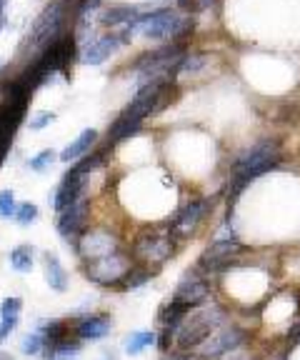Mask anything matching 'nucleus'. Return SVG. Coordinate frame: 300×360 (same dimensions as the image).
Instances as JSON below:
<instances>
[{
  "label": "nucleus",
  "mask_w": 300,
  "mask_h": 360,
  "mask_svg": "<svg viewBox=\"0 0 300 360\" xmlns=\"http://www.w3.org/2000/svg\"><path fill=\"white\" fill-rule=\"evenodd\" d=\"M15 326H18V318H13V315H3V318H0V343L15 330Z\"/></svg>",
  "instance_id": "obj_31"
},
{
  "label": "nucleus",
  "mask_w": 300,
  "mask_h": 360,
  "mask_svg": "<svg viewBox=\"0 0 300 360\" xmlns=\"http://www.w3.org/2000/svg\"><path fill=\"white\" fill-rule=\"evenodd\" d=\"M108 150L110 148L105 146V148H93L88 155H83V160H80L75 168H70V170H75L78 175H88V173H93V170H98L100 165H105V158H108Z\"/></svg>",
  "instance_id": "obj_21"
},
{
  "label": "nucleus",
  "mask_w": 300,
  "mask_h": 360,
  "mask_svg": "<svg viewBox=\"0 0 300 360\" xmlns=\"http://www.w3.org/2000/svg\"><path fill=\"white\" fill-rule=\"evenodd\" d=\"M75 58H78V40H75L73 33H63L25 68L23 73L18 75V80L28 93H35V88L53 75H70V65L75 63Z\"/></svg>",
  "instance_id": "obj_1"
},
{
  "label": "nucleus",
  "mask_w": 300,
  "mask_h": 360,
  "mask_svg": "<svg viewBox=\"0 0 300 360\" xmlns=\"http://www.w3.org/2000/svg\"><path fill=\"white\" fill-rule=\"evenodd\" d=\"M148 281H150V270L136 268V265H133V268L128 270V276L123 278V288H125V290H136V288L145 285Z\"/></svg>",
  "instance_id": "obj_24"
},
{
  "label": "nucleus",
  "mask_w": 300,
  "mask_h": 360,
  "mask_svg": "<svg viewBox=\"0 0 300 360\" xmlns=\"http://www.w3.org/2000/svg\"><path fill=\"white\" fill-rule=\"evenodd\" d=\"M15 210H18V202L13 191H0V218L3 220L15 218Z\"/></svg>",
  "instance_id": "obj_27"
},
{
  "label": "nucleus",
  "mask_w": 300,
  "mask_h": 360,
  "mask_svg": "<svg viewBox=\"0 0 300 360\" xmlns=\"http://www.w3.org/2000/svg\"><path fill=\"white\" fill-rule=\"evenodd\" d=\"M178 3H181V8H183V11H190V13L200 11L198 0H178Z\"/></svg>",
  "instance_id": "obj_32"
},
{
  "label": "nucleus",
  "mask_w": 300,
  "mask_h": 360,
  "mask_svg": "<svg viewBox=\"0 0 300 360\" xmlns=\"http://www.w3.org/2000/svg\"><path fill=\"white\" fill-rule=\"evenodd\" d=\"M221 326H223V310L200 305V308H193L190 313L183 318V323L178 326L173 340L178 343V350H183V353H193V350L198 348L210 333Z\"/></svg>",
  "instance_id": "obj_4"
},
{
  "label": "nucleus",
  "mask_w": 300,
  "mask_h": 360,
  "mask_svg": "<svg viewBox=\"0 0 300 360\" xmlns=\"http://www.w3.org/2000/svg\"><path fill=\"white\" fill-rule=\"evenodd\" d=\"M131 33H141L143 38L150 40H176V43H183L188 33H193L195 22L190 20H181L176 13L170 8H160V11L148 13V15H138L131 25H125Z\"/></svg>",
  "instance_id": "obj_3"
},
{
  "label": "nucleus",
  "mask_w": 300,
  "mask_h": 360,
  "mask_svg": "<svg viewBox=\"0 0 300 360\" xmlns=\"http://www.w3.org/2000/svg\"><path fill=\"white\" fill-rule=\"evenodd\" d=\"M56 120V112H51V110H40V112H35V115H30V128L33 130H43L48 123H53Z\"/></svg>",
  "instance_id": "obj_29"
},
{
  "label": "nucleus",
  "mask_w": 300,
  "mask_h": 360,
  "mask_svg": "<svg viewBox=\"0 0 300 360\" xmlns=\"http://www.w3.org/2000/svg\"><path fill=\"white\" fill-rule=\"evenodd\" d=\"M243 340H245V333L240 330L238 326H221L210 333L193 353L203 355V358H218V355H226V353H230V350L240 348Z\"/></svg>",
  "instance_id": "obj_7"
},
{
  "label": "nucleus",
  "mask_w": 300,
  "mask_h": 360,
  "mask_svg": "<svg viewBox=\"0 0 300 360\" xmlns=\"http://www.w3.org/2000/svg\"><path fill=\"white\" fill-rule=\"evenodd\" d=\"M20 308H23V300L20 298H6L3 300V305H0V318H3V315H13V318H18V315H20Z\"/></svg>",
  "instance_id": "obj_30"
},
{
  "label": "nucleus",
  "mask_w": 300,
  "mask_h": 360,
  "mask_svg": "<svg viewBox=\"0 0 300 360\" xmlns=\"http://www.w3.org/2000/svg\"><path fill=\"white\" fill-rule=\"evenodd\" d=\"M208 292H210L208 278L200 276V270H190V273H185L181 278V285H178V290L173 295L178 300H183L185 305H190V308H200L208 300Z\"/></svg>",
  "instance_id": "obj_11"
},
{
  "label": "nucleus",
  "mask_w": 300,
  "mask_h": 360,
  "mask_svg": "<svg viewBox=\"0 0 300 360\" xmlns=\"http://www.w3.org/2000/svg\"><path fill=\"white\" fill-rule=\"evenodd\" d=\"M155 343V333L150 330H141V333H131V335L125 338V353L128 355H141L145 348H150V345Z\"/></svg>",
  "instance_id": "obj_22"
},
{
  "label": "nucleus",
  "mask_w": 300,
  "mask_h": 360,
  "mask_svg": "<svg viewBox=\"0 0 300 360\" xmlns=\"http://www.w3.org/2000/svg\"><path fill=\"white\" fill-rule=\"evenodd\" d=\"M173 253V238L170 233H158V231H145L141 238L136 240L133 245V255L143 263H155V265H163L165 260L170 258Z\"/></svg>",
  "instance_id": "obj_8"
},
{
  "label": "nucleus",
  "mask_w": 300,
  "mask_h": 360,
  "mask_svg": "<svg viewBox=\"0 0 300 360\" xmlns=\"http://www.w3.org/2000/svg\"><path fill=\"white\" fill-rule=\"evenodd\" d=\"M113 330V321H110V315H103V313H96V315H85L75 323V335L78 340H100V338L110 335Z\"/></svg>",
  "instance_id": "obj_15"
},
{
  "label": "nucleus",
  "mask_w": 300,
  "mask_h": 360,
  "mask_svg": "<svg viewBox=\"0 0 300 360\" xmlns=\"http://www.w3.org/2000/svg\"><path fill=\"white\" fill-rule=\"evenodd\" d=\"M128 38H133L128 30H123V33H110V35H103V38H98L96 43L88 45V51H85L83 60L88 63V65H100L103 60H108L110 56H113L115 51H118L120 45L125 43Z\"/></svg>",
  "instance_id": "obj_13"
},
{
  "label": "nucleus",
  "mask_w": 300,
  "mask_h": 360,
  "mask_svg": "<svg viewBox=\"0 0 300 360\" xmlns=\"http://www.w3.org/2000/svg\"><path fill=\"white\" fill-rule=\"evenodd\" d=\"M141 125H143V120L133 118V115H128V112H120L118 118H115L113 123H110V128H108V138H105L108 148L128 141L131 135H136L138 130H141Z\"/></svg>",
  "instance_id": "obj_16"
},
{
  "label": "nucleus",
  "mask_w": 300,
  "mask_h": 360,
  "mask_svg": "<svg viewBox=\"0 0 300 360\" xmlns=\"http://www.w3.org/2000/svg\"><path fill=\"white\" fill-rule=\"evenodd\" d=\"M88 210H91V202L85 198H78L75 202H70L68 208L58 213V233H60L65 240H78L80 236L85 233V225H88Z\"/></svg>",
  "instance_id": "obj_10"
},
{
  "label": "nucleus",
  "mask_w": 300,
  "mask_h": 360,
  "mask_svg": "<svg viewBox=\"0 0 300 360\" xmlns=\"http://www.w3.org/2000/svg\"><path fill=\"white\" fill-rule=\"evenodd\" d=\"M0 360H13V358L8 353H0Z\"/></svg>",
  "instance_id": "obj_33"
},
{
  "label": "nucleus",
  "mask_w": 300,
  "mask_h": 360,
  "mask_svg": "<svg viewBox=\"0 0 300 360\" xmlns=\"http://www.w3.org/2000/svg\"><path fill=\"white\" fill-rule=\"evenodd\" d=\"M96 143H98V130H83V133L75 138L70 146H65L63 148V153H60V163H75L78 158H83V155H88V153L96 148Z\"/></svg>",
  "instance_id": "obj_17"
},
{
  "label": "nucleus",
  "mask_w": 300,
  "mask_h": 360,
  "mask_svg": "<svg viewBox=\"0 0 300 360\" xmlns=\"http://www.w3.org/2000/svg\"><path fill=\"white\" fill-rule=\"evenodd\" d=\"M75 250H78V255L85 263H91V260L103 258V255L113 253V250H120V243H118V238L110 236L108 231L96 228V231H85L83 236L75 240Z\"/></svg>",
  "instance_id": "obj_9"
},
{
  "label": "nucleus",
  "mask_w": 300,
  "mask_h": 360,
  "mask_svg": "<svg viewBox=\"0 0 300 360\" xmlns=\"http://www.w3.org/2000/svg\"><path fill=\"white\" fill-rule=\"evenodd\" d=\"M65 15H68V6L65 0H56L46 11L35 18L33 28H30L25 43L20 45V56H33V53H43L58 35H63V22H65Z\"/></svg>",
  "instance_id": "obj_5"
},
{
  "label": "nucleus",
  "mask_w": 300,
  "mask_h": 360,
  "mask_svg": "<svg viewBox=\"0 0 300 360\" xmlns=\"http://www.w3.org/2000/svg\"><path fill=\"white\" fill-rule=\"evenodd\" d=\"M280 163V143L278 141H261L253 146L238 163L233 165V183H230V200L240 195L250 186V180L261 178L263 173L278 168Z\"/></svg>",
  "instance_id": "obj_2"
},
{
  "label": "nucleus",
  "mask_w": 300,
  "mask_h": 360,
  "mask_svg": "<svg viewBox=\"0 0 300 360\" xmlns=\"http://www.w3.org/2000/svg\"><path fill=\"white\" fill-rule=\"evenodd\" d=\"M83 178L85 175H78L75 170H68V173L63 175V180L58 183V191L53 195V205L56 210H65L70 202H75L78 198H83Z\"/></svg>",
  "instance_id": "obj_14"
},
{
  "label": "nucleus",
  "mask_w": 300,
  "mask_h": 360,
  "mask_svg": "<svg viewBox=\"0 0 300 360\" xmlns=\"http://www.w3.org/2000/svg\"><path fill=\"white\" fill-rule=\"evenodd\" d=\"M136 18H138L136 8L120 6V8H110V11L103 13L100 22H103V25H108V28H113V25H131Z\"/></svg>",
  "instance_id": "obj_20"
},
{
  "label": "nucleus",
  "mask_w": 300,
  "mask_h": 360,
  "mask_svg": "<svg viewBox=\"0 0 300 360\" xmlns=\"http://www.w3.org/2000/svg\"><path fill=\"white\" fill-rule=\"evenodd\" d=\"M56 163V150H51V148H46V150H40L38 155L30 158V170H35V173H46L51 165Z\"/></svg>",
  "instance_id": "obj_25"
},
{
  "label": "nucleus",
  "mask_w": 300,
  "mask_h": 360,
  "mask_svg": "<svg viewBox=\"0 0 300 360\" xmlns=\"http://www.w3.org/2000/svg\"><path fill=\"white\" fill-rule=\"evenodd\" d=\"M35 218H38V205H35V202H23V205H18V210H15L18 225H30Z\"/></svg>",
  "instance_id": "obj_28"
},
{
  "label": "nucleus",
  "mask_w": 300,
  "mask_h": 360,
  "mask_svg": "<svg viewBox=\"0 0 300 360\" xmlns=\"http://www.w3.org/2000/svg\"><path fill=\"white\" fill-rule=\"evenodd\" d=\"M23 353L25 355H40L43 350H46V338H43V333H30V335L23 338Z\"/></svg>",
  "instance_id": "obj_26"
},
{
  "label": "nucleus",
  "mask_w": 300,
  "mask_h": 360,
  "mask_svg": "<svg viewBox=\"0 0 300 360\" xmlns=\"http://www.w3.org/2000/svg\"><path fill=\"white\" fill-rule=\"evenodd\" d=\"M133 268V260L123 250H113V253L96 258L91 263H85V276L91 278L96 285H118L123 283V278L128 276V270Z\"/></svg>",
  "instance_id": "obj_6"
},
{
  "label": "nucleus",
  "mask_w": 300,
  "mask_h": 360,
  "mask_svg": "<svg viewBox=\"0 0 300 360\" xmlns=\"http://www.w3.org/2000/svg\"><path fill=\"white\" fill-rule=\"evenodd\" d=\"M205 205H208V200H193L176 215V220H173V223H170V228H168L173 243L188 238L193 231H195V228H198L200 218H203V213H205Z\"/></svg>",
  "instance_id": "obj_12"
},
{
  "label": "nucleus",
  "mask_w": 300,
  "mask_h": 360,
  "mask_svg": "<svg viewBox=\"0 0 300 360\" xmlns=\"http://www.w3.org/2000/svg\"><path fill=\"white\" fill-rule=\"evenodd\" d=\"M46 278H48V285L53 288V290L63 292L65 288H68V273H65V268L60 265V260H58V255H46Z\"/></svg>",
  "instance_id": "obj_18"
},
{
  "label": "nucleus",
  "mask_w": 300,
  "mask_h": 360,
  "mask_svg": "<svg viewBox=\"0 0 300 360\" xmlns=\"http://www.w3.org/2000/svg\"><path fill=\"white\" fill-rule=\"evenodd\" d=\"M11 268L15 273H30L33 270V248L18 245L11 250Z\"/></svg>",
  "instance_id": "obj_23"
},
{
  "label": "nucleus",
  "mask_w": 300,
  "mask_h": 360,
  "mask_svg": "<svg viewBox=\"0 0 300 360\" xmlns=\"http://www.w3.org/2000/svg\"><path fill=\"white\" fill-rule=\"evenodd\" d=\"M80 343L78 340H70V338H65V340H60V343L56 345H48L43 353H46L48 360H75L80 355Z\"/></svg>",
  "instance_id": "obj_19"
}]
</instances>
